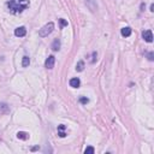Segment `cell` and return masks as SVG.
<instances>
[{
	"mask_svg": "<svg viewBox=\"0 0 154 154\" xmlns=\"http://www.w3.org/2000/svg\"><path fill=\"white\" fill-rule=\"evenodd\" d=\"M151 11H154V5L153 4L151 5Z\"/></svg>",
	"mask_w": 154,
	"mask_h": 154,
	"instance_id": "cell-20",
	"label": "cell"
},
{
	"mask_svg": "<svg viewBox=\"0 0 154 154\" xmlns=\"http://www.w3.org/2000/svg\"><path fill=\"white\" fill-rule=\"evenodd\" d=\"M7 6L12 13H20L29 6V0H10Z\"/></svg>",
	"mask_w": 154,
	"mask_h": 154,
	"instance_id": "cell-1",
	"label": "cell"
},
{
	"mask_svg": "<svg viewBox=\"0 0 154 154\" xmlns=\"http://www.w3.org/2000/svg\"><path fill=\"white\" fill-rule=\"evenodd\" d=\"M153 52H151V53H148V59H149V60H153Z\"/></svg>",
	"mask_w": 154,
	"mask_h": 154,
	"instance_id": "cell-19",
	"label": "cell"
},
{
	"mask_svg": "<svg viewBox=\"0 0 154 154\" xmlns=\"http://www.w3.org/2000/svg\"><path fill=\"white\" fill-rule=\"evenodd\" d=\"M132 33V30L130 27H124V28H122L120 30V34H122V36H124V38H128V36H130Z\"/></svg>",
	"mask_w": 154,
	"mask_h": 154,
	"instance_id": "cell-7",
	"label": "cell"
},
{
	"mask_svg": "<svg viewBox=\"0 0 154 154\" xmlns=\"http://www.w3.org/2000/svg\"><path fill=\"white\" fill-rule=\"evenodd\" d=\"M54 64H55V57L54 55H49V57L46 59V61H45V66L47 69H53L54 68Z\"/></svg>",
	"mask_w": 154,
	"mask_h": 154,
	"instance_id": "cell-4",
	"label": "cell"
},
{
	"mask_svg": "<svg viewBox=\"0 0 154 154\" xmlns=\"http://www.w3.org/2000/svg\"><path fill=\"white\" fill-rule=\"evenodd\" d=\"M86 5H87V7L90 10V12H96L97 11L96 0H86Z\"/></svg>",
	"mask_w": 154,
	"mask_h": 154,
	"instance_id": "cell-3",
	"label": "cell"
},
{
	"mask_svg": "<svg viewBox=\"0 0 154 154\" xmlns=\"http://www.w3.org/2000/svg\"><path fill=\"white\" fill-rule=\"evenodd\" d=\"M80 102H81V104H83V105H87L89 102V99H88V97H81Z\"/></svg>",
	"mask_w": 154,
	"mask_h": 154,
	"instance_id": "cell-18",
	"label": "cell"
},
{
	"mask_svg": "<svg viewBox=\"0 0 154 154\" xmlns=\"http://www.w3.org/2000/svg\"><path fill=\"white\" fill-rule=\"evenodd\" d=\"M69 83H70V87H72V88H80L81 81H80V78L75 77V78H71V80H70Z\"/></svg>",
	"mask_w": 154,
	"mask_h": 154,
	"instance_id": "cell-8",
	"label": "cell"
},
{
	"mask_svg": "<svg viewBox=\"0 0 154 154\" xmlns=\"http://www.w3.org/2000/svg\"><path fill=\"white\" fill-rule=\"evenodd\" d=\"M17 137H18V138H20V140H27V138H28L29 136H28V134H27V132L19 131L18 134H17Z\"/></svg>",
	"mask_w": 154,
	"mask_h": 154,
	"instance_id": "cell-13",
	"label": "cell"
},
{
	"mask_svg": "<svg viewBox=\"0 0 154 154\" xmlns=\"http://www.w3.org/2000/svg\"><path fill=\"white\" fill-rule=\"evenodd\" d=\"M59 23H60V27L63 28V27H68V20H65L63 18H60L59 19Z\"/></svg>",
	"mask_w": 154,
	"mask_h": 154,
	"instance_id": "cell-16",
	"label": "cell"
},
{
	"mask_svg": "<svg viewBox=\"0 0 154 154\" xmlns=\"http://www.w3.org/2000/svg\"><path fill=\"white\" fill-rule=\"evenodd\" d=\"M96 57H97V53H96V52H93V53H91V60H90V63H91V64H94L95 61H96Z\"/></svg>",
	"mask_w": 154,
	"mask_h": 154,
	"instance_id": "cell-17",
	"label": "cell"
},
{
	"mask_svg": "<svg viewBox=\"0 0 154 154\" xmlns=\"http://www.w3.org/2000/svg\"><path fill=\"white\" fill-rule=\"evenodd\" d=\"M0 111L1 112H9V107L6 104H0Z\"/></svg>",
	"mask_w": 154,
	"mask_h": 154,
	"instance_id": "cell-14",
	"label": "cell"
},
{
	"mask_svg": "<svg viewBox=\"0 0 154 154\" xmlns=\"http://www.w3.org/2000/svg\"><path fill=\"white\" fill-rule=\"evenodd\" d=\"M66 129V126L64 125V124H60L59 126H58V135L60 136V137H65L66 136V132L64 131Z\"/></svg>",
	"mask_w": 154,
	"mask_h": 154,
	"instance_id": "cell-9",
	"label": "cell"
},
{
	"mask_svg": "<svg viewBox=\"0 0 154 154\" xmlns=\"http://www.w3.org/2000/svg\"><path fill=\"white\" fill-rule=\"evenodd\" d=\"M94 152H95V151H94L93 147H87L86 149H84V153H86V154H94Z\"/></svg>",
	"mask_w": 154,
	"mask_h": 154,
	"instance_id": "cell-15",
	"label": "cell"
},
{
	"mask_svg": "<svg viewBox=\"0 0 154 154\" xmlns=\"http://www.w3.org/2000/svg\"><path fill=\"white\" fill-rule=\"evenodd\" d=\"M53 29H54V23L53 22L47 23V24L43 25V27L39 30V36H41V38L48 36V35L53 32Z\"/></svg>",
	"mask_w": 154,
	"mask_h": 154,
	"instance_id": "cell-2",
	"label": "cell"
},
{
	"mask_svg": "<svg viewBox=\"0 0 154 154\" xmlns=\"http://www.w3.org/2000/svg\"><path fill=\"white\" fill-rule=\"evenodd\" d=\"M25 34H27V29L24 27H19L14 30V35H16L17 38H23V36H25Z\"/></svg>",
	"mask_w": 154,
	"mask_h": 154,
	"instance_id": "cell-6",
	"label": "cell"
},
{
	"mask_svg": "<svg viewBox=\"0 0 154 154\" xmlns=\"http://www.w3.org/2000/svg\"><path fill=\"white\" fill-rule=\"evenodd\" d=\"M84 70V61L83 60H80L78 63H77L76 65V71H78V72H81V71Z\"/></svg>",
	"mask_w": 154,
	"mask_h": 154,
	"instance_id": "cell-11",
	"label": "cell"
},
{
	"mask_svg": "<svg viewBox=\"0 0 154 154\" xmlns=\"http://www.w3.org/2000/svg\"><path fill=\"white\" fill-rule=\"evenodd\" d=\"M29 64H30V59H29V57L24 55L23 59H22V66H23V68H27V66H29Z\"/></svg>",
	"mask_w": 154,
	"mask_h": 154,
	"instance_id": "cell-12",
	"label": "cell"
},
{
	"mask_svg": "<svg viewBox=\"0 0 154 154\" xmlns=\"http://www.w3.org/2000/svg\"><path fill=\"white\" fill-rule=\"evenodd\" d=\"M142 38L145 41L147 42H152L153 41V34H152V30H145V32L142 33Z\"/></svg>",
	"mask_w": 154,
	"mask_h": 154,
	"instance_id": "cell-5",
	"label": "cell"
},
{
	"mask_svg": "<svg viewBox=\"0 0 154 154\" xmlns=\"http://www.w3.org/2000/svg\"><path fill=\"white\" fill-rule=\"evenodd\" d=\"M52 49L53 51H59L60 49V41L58 39H55L52 43Z\"/></svg>",
	"mask_w": 154,
	"mask_h": 154,
	"instance_id": "cell-10",
	"label": "cell"
}]
</instances>
